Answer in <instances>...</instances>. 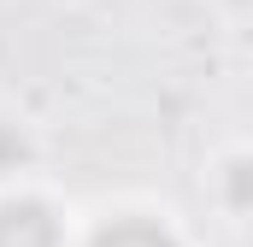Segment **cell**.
<instances>
[{
  "label": "cell",
  "instance_id": "6da1fadb",
  "mask_svg": "<svg viewBox=\"0 0 253 247\" xmlns=\"http://www.w3.org/2000/svg\"><path fill=\"white\" fill-rule=\"evenodd\" d=\"M0 247H65V230L42 200H6L0 206Z\"/></svg>",
  "mask_w": 253,
  "mask_h": 247
},
{
  "label": "cell",
  "instance_id": "7a4b0ae2",
  "mask_svg": "<svg viewBox=\"0 0 253 247\" xmlns=\"http://www.w3.org/2000/svg\"><path fill=\"white\" fill-rule=\"evenodd\" d=\"M88 247H183V242L165 224H153V218H118V224H106Z\"/></svg>",
  "mask_w": 253,
  "mask_h": 247
},
{
  "label": "cell",
  "instance_id": "3957f363",
  "mask_svg": "<svg viewBox=\"0 0 253 247\" xmlns=\"http://www.w3.org/2000/svg\"><path fill=\"white\" fill-rule=\"evenodd\" d=\"M224 171H230V212H242L248 206V159H230Z\"/></svg>",
  "mask_w": 253,
  "mask_h": 247
},
{
  "label": "cell",
  "instance_id": "277c9868",
  "mask_svg": "<svg viewBox=\"0 0 253 247\" xmlns=\"http://www.w3.org/2000/svg\"><path fill=\"white\" fill-rule=\"evenodd\" d=\"M18 159H24V135H18V129H6V124H0V171H12V165H18Z\"/></svg>",
  "mask_w": 253,
  "mask_h": 247
},
{
  "label": "cell",
  "instance_id": "5b68a950",
  "mask_svg": "<svg viewBox=\"0 0 253 247\" xmlns=\"http://www.w3.org/2000/svg\"><path fill=\"white\" fill-rule=\"evenodd\" d=\"M236 6H242V0H236Z\"/></svg>",
  "mask_w": 253,
  "mask_h": 247
}]
</instances>
